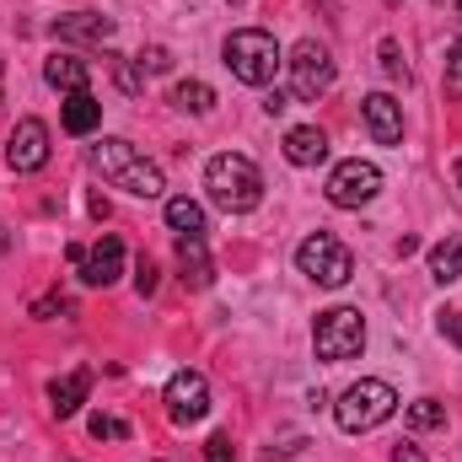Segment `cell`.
Wrapping results in <instances>:
<instances>
[{
	"label": "cell",
	"instance_id": "cell-12",
	"mask_svg": "<svg viewBox=\"0 0 462 462\" xmlns=\"http://www.w3.org/2000/svg\"><path fill=\"white\" fill-rule=\"evenodd\" d=\"M360 114H365V129H371L376 145H398L403 140V103H393L387 92H371L360 103Z\"/></svg>",
	"mask_w": 462,
	"mask_h": 462
},
{
	"label": "cell",
	"instance_id": "cell-30",
	"mask_svg": "<svg viewBox=\"0 0 462 462\" xmlns=\"http://www.w3.org/2000/svg\"><path fill=\"white\" fill-rule=\"evenodd\" d=\"M436 328H441V339H447V345H462V307H457V312H441V323H436Z\"/></svg>",
	"mask_w": 462,
	"mask_h": 462
},
{
	"label": "cell",
	"instance_id": "cell-10",
	"mask_svg": "<svg viewBox=\"0 0 462 462\" xmlns=\"http://www.w3.org/2000/svg\"><path fill=\"white\" fill-rule=\"evenodd\" d=\"M5 167L11 172H38L49 167V124L43 118H16L11 140H5Z\"/></svg>",
	"mask_w": 462,
	"mask_h": 462
},
{
	"label": "cell",
	"instance_id": "cell-4",
	"mask_svg": "<svg viewBox=\"0 0 462 462\" xmlns=\"http://www.w3.org/2000/svg\"><path fill=\"white\" fill-rule=\"evenodd\" d=\"M393 414H398V393L382 376H365V382L345 387L339 403H334V420H339V430H349V436H365V430L387 425Z\"/></svg>",
	"mask_w": 462,
	"mask_h": 462
},
{
	"label": "cell",
	"instance_id": "cell-35",
	"mask_svg": "<svg viewBox=\"0 0 462 462\" xmlns=\"http://www.w3.org/2000/svg\"><path fill=\"white\" fill-rule=\"evenodd\" d=\"M457 189H462V156H457Z\"/></svg>",
	"mask_w": 462,
	"mask_h": 462
},
{
	"label": "cell",
	"instance_id": "cell-23",
	"mask_svg": "<svg viewBox=\"0 0 462 462\" xmlns=\"http://www.w3.org/2000/svg\"><path fill=\"white\" fill-rule=\"evenodd\" d=\"M409 425H414V430H441V425H447V409H441L436 398H414V403H409Z\"/></svg>",
	"mask_w": 462,
	"mask_h": 462
},
{
	"label": "cell",
	"instance_id": "cell-16",
	"mask_svg": "<svg viewBox=\"0 0 462 462\" xmlns=\"http://www.w3.org/2000/svg\"><path fill=\"white\" fill-rule=\"evenodd\" d=\"M178 263H183V285L189 291H205L216 280L210 253H205V236H178Z\"/></svg>",
	"mask_w": 462,
	"mask_h": 462
},
{
	"label": "cell",
	"instance_id": "cell-15",
	"mask_svg": "<svg viewBox=\"0 0 462 462\" xmlns=\"http://www.w3.org/2000/svg\"><path fill=\"white\" fill-rule=\"evenodd\" d=\"M87 393H92V371H87V365L70 371V376H54V382H49V409H54V420H70V414L87 403Z\"/></svg>",
	"mask_w": 462,
	"mask_h": 462
},
{
	"label": "cell",
	"instance_id": "cell-29",
	"mask_svg": "<svg viewBox=\"0 0 462 462\" xmlns=\"http://www.w3.org/2000/svg\"><path fill=\"white\" fill-rule=\"evenodd\" d=\"M205 462H236V452H231V436H210V441H205Z\"/></svg>",
	"mask_w": 462,
	"mask_h": 462
},
{
	"label": "cell",
	"instance_id": "cell-22",
	"mask_svg": "<svg viewBox=\"0 0 462 462\" xmlns=\"http://www.w3.org/2000/svg\"><path fill=\"white\" fill-rule=\"evenodd\" d=\"M114 60V87L124 97H140L145 92V70H140V60H124V54H108Z\"/></svg>",
	"mask_w": 462,
	"mask_h": 462
},
{
	"label": "cell",
	"instance_id": "cell-34",
	"mask_svg": "<svg viewBox=\"0 0 462 462\" xmlns=\"http://www.w3.org/2000/svg\"><path fill=\"white\" fill-rule=\"evenodd\" d=\"M312 5H323V11H339V0H312Z\"/></svg>",
	"mask_w": 462,
	"mask_h": 462
},
{
	"label": "cell",
	"instance_id": "cell-31",
	"mask_svg": "<svg viewBox=\"0 0 462 462\" xmlns=\"http://www.w3.org/2000/svg\"><path fill=\"white\" fill-rule=\"evenodd\" d=\"M285 108H291V92H280V87H274V92L263 97V114H269V118H280Z\"/></svg>",
	"mask_w": 462,
	"mask_h": 462
},
{
	"label": "cell",
	"instance_id": "cell-21",
	"mask_svg": "<svg viewBox=\"0 0 462 462\" xmlns=\"http://www.w3.org/2000/svg\"><path fill=\"white\" fill-rule=\"evenodd\" d=\"M172 108H178V114H210V108H216V92H210V87H205V81H178V87H172Z\"/></svg>",
	"mask_w": 462,
	"mask_h": 462
},
{
	"label": "cell",
	"instance_id": "cell-5",
	"mask_svg": "<svg viewBox=\"0 0 462 462\" xmlns=\"http://www.w3.org/2000/svg\"><path fill=\"white\" fill-rule=\"evenodd\" d=\"M296 269L312 280V285H328V291H339L349 274H355V258H349V247L339 236H328V231H312L301 247H296Z\"/></svg>",
	"mask_w": 462,
	"mask_h": 462
},
{
	"label": "cell",
	"instance_id": "cell-33",
	"mask_svg": "<svg viewBox=\"0 0 462 462\" xmlns=\"http://www.w3.org/2000/svg\"><path fill=\"white\" fill-rule=\"evenodd\" d=\"M447 70H452V76L462 81V38L452 43V49H447Z\"/></svg>",
	"mask_w": 462,
	"mask_h": 462
},
{
	"label": "cell",
	"instance_id": "cell-37",
	"mask_svg": "<svg viewBox=\"0 0 462 462\" xmlns=\"http://www.w3.org/2000/svg\"><path fill=\"white\" fill-rule=\"evenodd\" d=\"M457 11H462V0H457Z\"/></svg>",
	"mask_w": 462,
	"mask_h": 462
},
{
	"label": "cell",
	"instance_id": "cell-14",
	"mask_svg": "<svg viewBox=\"0 0 462 462\" xmlns=\"http://www.w3.org/2000/svg\"><path fill=\"white\" fill-rule=\"evenodd\" d=\"M285 162H291V167H318V162H328V134H323L318 124L285 129Z\"/></svg>",
	"mask_w": 462,
	"mask_h": 462
},
{
	"label": "cell",
	"instance_id": "cell-27",
	"mask_svg": "<svg viewBox=\"0 0 462 462\" xmlns=\"http://www.w3.org/2000/svg\"><path fill=\"white\" fill-rule=\"evenodd\" d=\"M70 312H76L70 296H43V301H32V318H70Z\"/></svg>",
	"mask_w": 462,
	"mask_h": 462
},
{
	"label": "cell",
	"instance_id": "cell-18",
	"mask_svg": "<svg viewBox=\"0 0 462 462\" xmlns=\"http://www.w3.org/2000/svg\"><path fill=\"white\" fill-rule=\"evenodd\" d=\"M60 124H65V134H92L103 124V103L92 92H70L65 108H60Z\"/></svg>",
	"mask_w": 462,
	"mask_h": 462
},
{
	"label": "cell",
	"instance_id": "cell-2",
	"mask_svg": "<svg viewBox=\"0 0 462 462\" xmlns=\"http://www.w3.org/2000/svg\"><path fill=\"white\" fill-rule=\"evenodd\" d=\"M205 189L226 216H247V210L263 205V172L242 151H221V156L205 162Z\"/></svg>",
	"mask_w": 462,
	"mask_h": 462
},
{
	"label": "cell",
	"instance_id": "cell-26",
	"mask_svg": "<svg viewBox=\"0 0 462 462\" xmlns=\"http://www.w3.org/2000/svg\"><path fill=\"white\" fill-rule=\"evenodd\" d=\"M140 70H145V76H167V70H172V49H162V43H151V49L140 54Z\"/></svg>",
	"mask_w": 462,
	"mask_h": 462
},
{
	"label": "cell",
	"instance_id": "cell-6",
	"mask_svg": "<svg viewBox=\"0 0 462 462\" xmlns=\"http://www.w3.org/2000/svg\"><path fill=\"white\" fill-rule=\"evenodd\" d=\"M312 349L318 360H355L365 349V318L355 307H328L312 323Z\"/></svg>",
	"mask_w": 462,
	"mask_h": 462
},
{
	"label": "cell",
	"instance_id": "cell-8",
	"mask_svg": "<svg viewBox=\"0 0 462 462\" xmlns=\"http://www.w3.org/2000/svg\"><path fill=\"white\" fill-rule=\"evenodd\" d=\"M382 194V172L371 167V162H339L334 167V178H328V205H339V210H360V205H371Z\"/></svg>",
	"mask_w": 462,
	"mask_h": 462
},
{
	"label": "cell",
	"instance_id": "cell-28",
	"mask_svg": "<svg viewBox=\"0 0 462 462\" xmlns=\"http://www.w3.org/2000/svg\"><path fill=\"white\" fill-rule=\"evenodd\" d=\"M134 291H140V296H156V263H151L145 253H140V263H134Z\"/></svg>",
	"mask_w": 462,
	"mask_h": 462
},
{
	"label": "cell",
	"instance_id": "cell-17",
	"mask_svg": "<svg viewBox=\"0 0 462 462\" xmlns=\"http://www.w3.org/2000/svg\"><path fill=\"white\" fill-rule=\"evenodd\" d=\"M43 81H49L54 92H87L92 70H87V60H76V54H54V60H43Z\"/></svg>",
	"mask_w": 462,
	"mask_h": 462
},
{
	"label": "cell",
	"instance_id": "cell-7",
	"mask_svg": "<svg viewBox=\"0 0 462 462\" xmlns=\"http://www.w3.org/2000/svg\"><path fill=\"white\" fill-rule=\"evenodd\" d=\"M285 65H291V97H296V103H318V97L334 87V54H328L318 38H301Z\"/></svg>",
	"mask_w": 462,
	"mask_h": 462
},
{
	"label": "cell",
	"instance_id": "cell-1",
	"mask_svg": "<svg viewBox=\"0 0 462 462\" xmlns=\"http://www.w3.org/2000/svg\"><path fill=\"white\" fill-rule=\"evenodd\" d=\"M87 162H92V172H103V183H114V189L134 194V199H162V194H167L162 167H156L151 156H140L129 140H97V145L87 151Z\"/></svg>",
	"mask_w": 462,
	"mask_h": 462
},
{
	"label": "cell",
	"instance_id": "cell-24",
	"mask_svg": "<svg viewBox=\"0 0 462 462\" xmlns=\"http://www.w3.org/2000/svg\"><path fill=\"white\" fill-rule=\"evenodd\" d=\"M376 60H382V70H387L393 81H409V65H403V49H398V38H382V43H376Z\"/></svg>",
	"mask_w": 462,
	"mask_h": 462
},
{
	"label": "cell",
	"instance_id": "cell-3",
	"mask_svg": "<svg viewBox=\"0 0 462 462\" xmlns=\"http://www.w3.org/2000/svg\"><path fill=\"white\" fill-rule=\"evenodd\" d=\"M221 54H226V70L236 81H247V87H269L280 76V65H285L274 32H263V27H236Z\"/></svg>",
	"mask_w": 462,
	"mask_h": 462
},
{
	"label": "cell",
	"instance_id": "cell-9",
	"mask_svg": "<svg viewBox=\"0 0 462 462\" xmlns=\"http://www.w3.org/2000/svg\"><path fill=\"white\" fill-rule=\"evenodd\" d=\"M65 258H70V263H76V274H81L87 285H97V291H108L118 274H124V242H118V236H103L97 247L70 242V247H65Z\"/></svg>",
	"mask_w": 462,
	"mask_h": 462
},
{
	"label": "cell",
	"instance_id": "cell-25",
	"mask_svg": "<svg viewBox=\"0 0 462 462\" xmlns=\"http://www.w3.org/2000/svg\"><path fill=\"white\" fill-rule=\"evenodd\" d=\"M92 441H129V425L118 414H92Z\"/></svg>",
	"mask_w": 462,
	"mask_h": 462
},
{
	"label": "cell",
	"instance_id": "cell-36",
	"mask_svg": "<svg viewBox=\"0 0 462 462\" xmlns=\"http://www.w3.org/2000/svg\"><path fill=\"white\" fill-rule=\"evenodd\" d=\"M387 5H398V0H387Z\"/></svg>",
	"mask_w": 462,
	"mask_h": 462
},
{
	"label": "cell",
	"instance_id": "cell-32",
	"mask_svg": "<svg viewBox=\"0 0 462 462\" xmlns=\"http://www.w3.org/2000/svg\"><path fill=\"white\" fill-rule=\"evenodd\" d=\"M393 462H425V452H420L414 441H398V447H393Z\"/></svg>",
	"mask_w": 462,
	"mask_h": 462
},
{
	"label": "cell",
	"instance_id": "cell-20",
	"mask_svg": "<svg viewBox=\"0 0 462 462\" xmlns=\"http://www.w3.org/2000/svg\"><path fill=\"white\" fill-rule=\"evenodd\" d=\"M167 226L178 236H205V210L189 194H178V199H167Z\"/></svg>",
	"mask_w": 462,
	"mask_h": 462
},
{
	"label": "cell",
	"instance_id": "cell-13",
	"mask_svg": "<svg viewBox=\"0 0 462 462\" xmlns=\"http://www.w3.org/2000/svg\"><path fill=\"white\" fill-rule=\"evenodd\" d=\"M54 38L65 43H108L114 38V16H97V11H70L54 22Z\"/></svg>",
	"mask_w": 462,
	"mask_h": 462
},
{
	"label": "cell",
	"instance_id": "cell-11",
	"mask_svg": "<svg viewBox=\"0 0 462 462\" xmlns=\"http://www.w3.org/2000/svg\"><path fill=\"white\" fill-rule=\"evenodd\" d=\"M167 414H172V425H199L210 414V382L199 371H172V382H167Z\"/></svg>",
	"mask_w": 462,
	"mask_h": 462
},
{
	"label": "cell",
	"instance_id": "cell-19",
	"mask_svg": "<svg viewBox=\"0 0 462 462\" xmlns=\"http://www.w3.org/2000/svg\"><path fill=\"white\" fill-rule=\"evenodd\" d=\"M430 280L436 285H457L462 280V236H441L430 247Z\"/></svg>",
	"mask_w": 462,
	"mask_h": 462
}]
</instances>
